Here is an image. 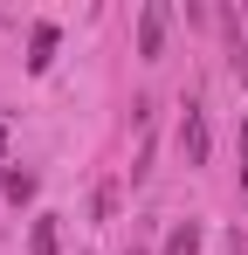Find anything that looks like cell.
<instances>
[{"label": "cell", "instance_id": "6", "mask_svg": "<svg viewBox=\"0 0 248 255\" xmlns=\"http://www.w3.org/2000/svg\"><path fill=\"white\" fill-rule=\"evenodd\" d=\"M7 200H14V207L35 200V172H28V166H7Z\"/></svg>", "mask_w": 248, "mask_h": 255}, {"label": "cell", "instance_id": "3", "mask_svg": "<svg viewBox=\"0 0 248 255\" xmlns=\"http://www.w3.org/2000/svg\"><path fill=\"white\" fill-rule=\"evenodd\" d=\"M48 62H55V21H35V35H28V69H48Z\"/></svg>", "mask_w": 248, "mask_h": 255}, {"label": "cell", "instance_id": "2", "mask_svg": "<svg viewBox=\"0 0 248 255\" xmlns=\"http://www.w3.org/2000/svg\"><path fill=\"white\" fill-rule=\"evenodd\" d=\"M165 28H172V7L152 0V7H145V21H138V55H159V48H165Z\"/></svg>", "mask_w": 248, "mask_h": 255}, {"label": "cell", "instance_id": "1", "mask_svg": "<svg viewBox=\"0 0 248 255\" xmlns=\"http://www.w3.org/2000/svg\"><path fill=\"white\" fill-rule=\"evenodd\" d=\"M179 152H186V166H207V152H214V138H207V111H200V104H186V118H179Z\"/></svg>", "mask_w": 248, "mask_h": 255}, {"label": "cell", "instance_id": "10", "mask_svg": "<svg viewBox=\"0 0 248 255\" xmlns=\"http://www.w3.org/2000/svg\"><path fill=\"white\" fill-rule=\"evenodd\" d=\"M242 21H248V14H242Z\"/></svg>", "mask_w": 248, "mask_h": 255}, {"label": "cell", "instance_id": "8", "mask_svg": "<svg viewBox=\"0 0 248 255\" xmlns=\"http://www.w3.org/2000/svg\"><path fill=\"white\" fill-rule=\"evenodd\" d=\"M0 166H7V131H0Z\"/></svg>", "mask_w": 248, "mask_h": 255}, {"label": "cell", "instance_id": "9", "mask_svg": "<svg viewBox=\"0 0 248 255\" xmlns=\"http://www.w3.org/2000/svg\"><path fill=\"white\" fill-rule=\"evenodd\" d=\"M131 255H138V249H131Z\"/></svg>", "mask_w": 248, "mask_h": 255}, {"label": "cell", "instance_id": "5", "mask_svg": "<svg viewBox=\"0 0 248 255\" xmlns=\"http://www.w3.org/2000/svg\"><path fill=\"white\" fill-rule=\"evenodd\" d=\"M165 255H200V221H179L165 235Z\"/></svg>", "mask_w": 248, "mask_h": 255}, {"label": "cell", "instance_id": "7", "mask_svg": "<svg viewBox=\"0 0 248 255\" xmlns=\"http://www.w3.org/2000/svg\"><path fill=\"white\" fill-rule=\"evenodd\" d=\"M242 193H248V118H242Z\"/></svg>", "mask_w": 248, "mask_h": 255}, {"label": "cell", "instance_id": "4", "mask_svg": "<svg viewBox=\"0 0 248 255\" xmlns=\"http://www.w3.org/2000/svg\"><path fill=\"white\" fill-rule=\"evenodd\" d=\"M62 249V235H55V214H35V228H28V255H55Z\"/></svg>", "mask_w": 248, "mask_h": 255}]
</instances>
